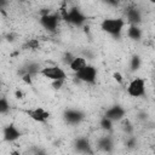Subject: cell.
<instances>
[{"mask_svg": "<svg viewBox=\"0 0 155 155\" xmlns=\"http://www.w3.org/2000/svg\"><path fill=\"white\" fill-rule=\"evenodd\" d=\"M125 28V21L122 18H104L101 23V29L110 35H120Z\"/></svg>", "mask_w": 155, "mask_h": 155, "instance_id": "obj_1", "label": "cell"}, {"mask_svg": "<svg viewBox=\"0 0 155 155\" xmlns=\"http://www.w3.org/2000/svg\"><path fill=\"white\" fill-rule=\"evenodd\" d=\"M61 13L63 19H65L68 23L74 24V25H81L85 21H86V16L76 7H71V8H61Z\"/></svg>", "mask_w": 155, "mask_h": 155, "instance_id": "obj_2", "label": "cell"}, {"mask_svg": "<svg viewBox=\"0 0 155 155\" xmlns=\"http://www.w3.org/2000/svg\"><path fill=\"white\" fill-rule=\"evenodd\" d=\"M145 87H147V84L143 78H134L130 81L127 86V94L133 98L142 97L145 93Z\"/></svg>", "mask_w": 155, "mask_h": 155, "instance_id": "obj_3", "label": "cell"}, {"mask_svg": "<svg viewBox=\"0 0 155 155\" xmlns=\"http://www.w3.org/2000/svg\"><path fill=\"white\" fill-rule=\"evenodd\" d=\"M44 78L51 80V81H57V80H65L67 79V73L57 67V65H53V67H45L42 69H40L39 71Z\"/></svg>", "mask_w": 155, "mask_h": 155, "instance_id": "obj_4", "label": "cell"}, {"mask_svg": "<svg viewBox=\"0 0 155 155\" xmlns=\"http://www.w3.org/2000/svg\"><path fill=\"white\" fill-rule=\"evenodd\" d=\"M75 78L85 84H93L97 79V69H96V67L87 64L80 71L75 73Z\"/></svg>", "mask_w": 155, "mask_h": 155, "instance_id": "obj_5", "label": "cell"}, {"mask_svg": "<svg viewBox=\"0 0 155 155\" xmlns=\"http://www.w3.org/2000/svg\"><path fill=\"white\" fill-rule=\"evenodd\" d=\"M40 24L48 31H56L59 25V16L57 13H47L40 17Z\"/></svg>", "mask_w": 155, "mask_h": 155, "instance_id": "obj_6", "label": "cell"}, {"mask_svg": "<svg viewBox=\"0 0 155 155\" xmlns=\"http://www.w3.org/2000/svg\"><path fill=\"white\" fill-rule=\"evenodd\" d=\"M21 136H22V132L13 124H8L2 128V138L5 142H15Z\"/></svg>", "mask_w": 155, "mask_h": 155, "instance_id": "obj_7", "label": "cell"}, {"mask_svg": "<svg viewBox=\"0 0 155 155\" xmlns=\"http://www.w3.org/2000/svg\"><path fill=\"white\" fill-rule=\"evenodd\" d=\"M125 113H126V110L121 105H113L107 109L104 117H107L111 121H120L125 117Z\"/></svg>", "mask_w": 155, "mask_h": 155, "instance_id": "obj_8", "label": "cell"}, {"mask_svg": "<svg viewBox=\"0 0 155 155\" xmlns=\"http://www.w3.org/2000/svg\"><path fill=\"white\" fill-rule=\"evenodd\" d=\"M25 113H27V115H28L29 119H31V120H34L36 122H45L50 117V113L46 111L42 108H39V107L38 108H34V109H29Z\"/></svg>", "mask_w": 155, "mask_h": 155, "instance_id": "obj_9", "label": "cell"}, {"mask_svg": "<svg viewBox=\"0 0 155 155\" xmlns=\"http://www.w3.org/2000/svg\"><path fill=\"white\" fill-rule=\"evenodd\" d=\"M86 65H87V62H86L85 57H80V56L74 57V58L71 59V62L69 63V68H70V70L74 71V73L80 71V70H81L82 68H85Z\"/></svg>", "mask_w": 155, "mask_h": 155, "instance_id": "obj_10", "label": "cell"}, {"mask_svg": "<svg viewBox=\"0 0 155 155\" xmlns=\"http://www.w3.org/2000/svg\"><path fill=\"white\" fill-rule=\"evenodd\" d=\"M84 115L79 110H68L65 113V120L69 124H79L82 120Z\"/></svg>", "mask_w": 155, "mask_h": 155, "instance_id": "obj_11", "label": "cell"}, {"mask_svg": "<svg viewBox=\"0 0 155 155\" xmlns=\"http://www.w3.org/2000/svg\"><path fill=\"white\" fill-rule=\"evenodd\" d=\"M127 36L132 40H139L142 38V30L138 25H130L127 29Z\"/></svg>", "mask_w": 155, "mask_h": 155, "instance_id": "obj_12", "label": "cell"}, {"mask_svg": "<svg viewBox=\"0 0 155 155\" xmlns=\"http://www.w3.org/2000/svg\"><path fill=\"white\" fill-rule=\"evenodd\" d=\"M126 16H127L128 21H130L131 23H133V25H137V23L140 21V15H139V11H138L137 8L127 10Z\"/></svg>", "mask_w": 155, "mask_h": 155, "instance_id": "obj_13", "label": "cell"}, {"mask_svg": "<svg viewBox=\"0 0 155 155\" xmlns=\"http://www.w3.org/2000/svg\"><path fill=\"white\" fill-rule=\"evenodd\" d=\"M75 147H76L78 151H81V153H86L90 150V143L86 138H79L75 143Z\"/></svg>", "mask_w": 155, "mask_h": 155, "instance_id": "obj_14", "label": "cell"}, {"mask_svg": "<svg viewBox=\"0 0 155 155\" xmlns=\"http://www.w3.org/2000/svg\"><path fill=\"white\" fill-rule=\"evenodd\" d=\"M99 126H101L104 131H110V130L113 128V121L103 116V117L101 119V121H99Z\"/></svg>", "mask_w": 155, "mask_h": 155, "instance_id": "obj_15", "label": "cell"}, {"mask_svg": "<svg viewBox=\"0 0 155 155\" xmlns=\"http://www.w3.org/2000/svg\"><path fill=\"white\" fill-rule=\"evenodd\" d=\"M8 110H10V103H8V101L6 98H4V97H0V115L6 114Z\"/></svg>", "mask_w": 155, "mask_h": 155, "instance_id": "obj_16", "label": "cell"}, {"mask_svg": "<svg viewBox=\"0 0 155 155\" xmlns=\"http://www.w3.org/2000/svg\"><path fill=\"white\" fill-rule=\"evenodd\" d=\"M39 40H36V39H30V40H28L27 41V47L28 48H30V50H36V48H39Z\"/></svg>", "mask_w": 155, "mask_h": 155, "instance_id": "obj_17", "label": "cell"}, {"mask_svg": "<svg viewBox=\"0 0 155 155\" xmlns=\"http://www.w3.org/2000/svg\"><path fill=\"white\" fill-rule=\"evenodd\" d=\"M139 65H140V59H139V57H138V56L132 57V59H131V69H132V70H136V69L139 68Z\"/></svg>", "mask_w": 155, "mask_h": 155, "instance_id": "obj_18", "label": "cell"}, {"mask_svg": "<svg viewBox=\"0 0 155 155\" xmlns=\"http://www.w3.org/2000/svg\"><path fill=\"white\" fill-rule=\"evenodd\" d=\"M64 82H65V80H57V81H52L51 86H52L54 90H61V88H62V86L64 85Z\"/></svg>", "mask_w": 155, "mask_h": 155, "instance_id": "obj_19", "label": "cell"}, {"mask_svg": "<svg viewBox=\"0 0 155 155\" xmlns=\"http://www.w3.org/2000/svg\"><path fill=\"white\" fill-rule=\"evenodd\" d=\"M113 78H114V80L116 81V82H119V84H122L124 82V79H122V75L119 73V71H116V73H114L113 74Z\"/></svg>", "mask_w": 155, "mask_h": 155, "instance_id": "obj_20", "label": "cell"}, {"mask_svg": "<svg viewBox=\"0 0 155 155\" xmlns=\"http://www.w3.org/2000/svg\"><path fill=\"white\" fill-rule=\"evenodd\" d=\"M23 81L25 82V84H28V85H31V75L30 74H25L23 78Z\"/></svg>", "mask_w": 155, "mask_h": 155, "instance_id": "obj_21", "label": "cell"}, {"mask_svg": "<svg viewBox=\"0 0 155 155\" xmlns=\"http://www.w3.org/2000/svg\"><path fill=\"white\" fill-rule=\"evenodd\" d=\"M10 155H21V153H19L18 150H12V151L10 153Z\"/></svg>", "mask_w": 155, "mask_h": 155, "instance_id": "obj_22", "label": "cell"}, {"mask_svg": "<svg viewBox=\"0 0 155 155\" xmlns=\"http://www.w3.org/2000/svg\"><path fill=\"white\" fill-rule=\"evenodd\" d=\"M1 85H2V84H1V80H0V88H1Z\"/></svg>", "mask_w": 155, "mask_h": 155, "instance_id": "obj_23", "label": "cell"}]
</instances>
